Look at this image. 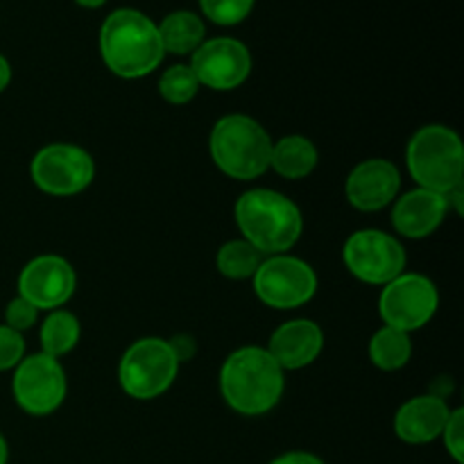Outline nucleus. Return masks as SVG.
<instances>
[{
    "mask_svg": "<svg viewBox=\"0 0 464 464\" xmlns=\"http://www.w3.org/2000/svg\"><path fill=\"white\" fill-rule=\"evenodd\" d=\"M367 352H370L372 365H376L383 372H397L406 367L412 358L411 335L383 326V329H379L372 335Z\"/></svg>",
    "mask_w": 464,
    "mask_h": 464,
    "instance_id": "obj_21",
    "label": "nucleus"
},
{
    "mask_svg": "<svg viewBox=\"0 0 464 464\" xmlns=\"http://www.w3.org/2000/svg\"><path fill=\"white\" fill-rule=\"evenodd\" d=\"M440 295L433 281L417 272H403L397 279L383 285L379 297L381 320L390 329L411 335L435 317Z\"/></svg>",
    "mask_w": 464,
    "mask_h": 464,
    "instance_id": "obj_8",
    "label": "nucleus"
},
{
    "mask_svg": "<svg viewBox=\"0 0 464 464\" xmlns=\"http://www.w3.org/2000/svg\"><path fill=\"white\" fill-rule=\"evenodd\" d=\"M9 82H12V66H9L7 59L0 54V93H3L5 89L9 86Z\"/></svg>",
    "mask_w": 464,
    "mask_h": 464,
    "instance_id": "obj_30",
    "label": "nucleus"
},
{
    "mask_svg": "<svg viewBox=\"0 0 464 464\" xmlns=\"http://www.w3.org/2000/svg\"><path fill=\"white\" fill-rule=\"evenodd\" d=\"M270 464H324V462H322L317 456H313V453L290 451V453H284V456H279L276 460H272Z\"/></svg>",
    "mask_w": 464,
    "mask_h": 464,
    "instance_id": "obj_29",
    "label": "nucleus"
},
{
    "mask_svg": "<svg viewBox=\"0 0 464 464\" xmlns=\"http://www.w3.org/2000/svg\"><path fill=\"white\" fill-rule=\"evenodd\" d=\"M324 334L313 320H290L272 334L267 353L284 372L304 370L320 358Z\"/></svg>",
    "mask_w": 464,
    "mask_h": 464,
    "instance_id": "obj_16",
    "label": "nucleus"
},
{
    "mask_svg": "<svg viewBox=\"0 0 464 464\" xmlns=\"http://www.w3.org/2000/svg\"><path fill=\"white\" fill-rule=\"evenodd\" d=\"M451 408L438 394H421L403 403L394 417V433L406 444H429L442 435Z\"/></svg>",
    "mask_w": 464,
    "mask_h": 464,
    "instance_id": "obj_17",
    "label": "nucleus"
},
{
    "mask_svg": "<svg viewBox=\"0 0 464 464\" xmlns=\"http://www.w3.org/2000/svg\"><path fill=\"white\" fill-rule=\"evenodd\" d=\"M75 3L82 5V7H86V9H98V7H102L107 0H75Z\"/></svg>",
    "mask_w": 464,
    "mask_h": 464,
    "instance_id": "obj_31",
    "label": "nucleus"
},
{
    "mask_svg": "<svg viewBox=\"0 0 464 464\" xmlns=\"http://www.w3.org/2000/svg\"><path fill=\"white\" fill-rule=\"evenodd\" d=\"M77 285L71 263L57 254L32 258L18 276V297L30 302L36 311H57L66 306Z\"/></svg>",
    "mask_w": 464,
    "mask_h": 464,
    "instance_id": "obj_12",
    "label": "nucleus"
},
{
    "mask_svg": "<svg viewBox=\"0 0 464 464\" xmlns=\"http://www.w3.org/2000/svg\"><path fill=\"white\" fill-rule=\"evenodd\" d=\"M7 458H9L7 442H5V438H3V435H0V464H7Z\"/></svg>",
    "mask_w": 464,
    "mask_h": 464,
    "instance_id": "obj_32",
    "label": "nucleus"
},
{
    "mask_svg": "<svg viewBox=\"0 0 464 464\" xmlns=\"http://www.w3.org/2000/svg\"><path fill=\"white\" fill-rule=\"evenodd\" d=\"M440 438L444 440V447H447L449 456H451L458 464H462L464 462V411L462 408L451 411V415H449Z\"/></svg>",
    "mask_w": 464,
    "mask_h": 464,
    "instance_id": "obj_26",
    "label": "nucleus"
},
{
    "mask_svg": "<svg viewBox=\"0 0 464 464\" xmlns=\"http://www.w3.org/2000/svg\"><path fill=\"white\" fill-rule=\"evenodd\" d=\"M320 163L315 143L302 134H290L272 143L270 168L285 179H304Z\"/></svg>",
    "mask_w": 464,
    "mask_h": 464,
    "instance_id": "obj_18",
    "label": "nucleus"
},
{
    "mask_svg": "<svg viewBox=\"0 0 464 464\" xmlns=\"http://www.w3.org/2000/svg\"><path fill=\"white\" fill-rule=\"evenodd\" d=\"M406 166L417 188L449 195L464 179V148L451 127L426 125L415 131L406 150Z\"/></svg>",
    "mask_w": 464,
    "mask_h": 464,
    "instance_id": "obj_5",
    "label": "nucleus"
},
{
    "mask_svg": "<svg viewBox=\"0 0 464 464\" xmlns=\"http://www.w3.org/2000/svg\"><path fill=\"white\" fill-rule=\"evenodd\" d=\"M254 293L275 311H295L315 297L317 275L306 261L290 254L266 256L252 276Z\"/></svg>",
    "mask_w": 464,
    "mask_h": 464,
    "instance_id": "obj_7",
    "label": "nucleus"
},
{
    "mask_svg": "<svg viewBox=\"0 0 464 464\" xmlns=\"http://www.w3.org/2000/svg\"><path fill=\"white\" fill-rule=\"evenodd\" d=\"M263 261V254L254 249L247 240H229L218 252V270L225 279L245 281L256 275L258 266Z\"/></svg>",
    "mask_w": 464,
    "mask_h": 464,
    "instance_id": "obj_22",
    "label": "nucleus"
},
{
    "mask_svg": "<svg viewBox=\"0 0 464 464\" xmlns=\"http://www.w3.org/2000/svg\"><path fill=\"white\" fill-rule=\"evenodd\" d=\"M100 54L113 75L139 80L157 71L166 53L157 23L136 9H116L100 30Z\"/></svg>",
    "mask_w": 464,
    "mask_h": 464,
    "instance_id": "obj_3",
    "label": "nucleus"
},
{
    "mask_svg": "<svg viewBox=\"0 0 464 464\" xmlns=\"http://www.w3.org/2000/svg\"><path fill=\"white\" fill-rule=\"evenodd\" d=\"M36 188L54 198H71L91 186L95 177L93 157L72 143H53L41 148L30 163Z\"/></svg>",
    "mask_w": 464,
    "mask_h": 464,
    "instance_id": "obj_11",
    "label": "nucleus"
},
{
    "mask_svg": "<svg viewBox=\"0 0 464 464\" xmlns=\"http://www.w3.org/2000/svg\"><path fill=\"white\" fill-rule=\"evenodd\" d=\"M349 275L370 285H385L406 272V249L381 229L353 231L343 249Z\"/></svg>",
    "mask_w": 464,
    "mask_h": 464,
    "instance_id": "obj_10",
    "label": "nucleus"
},
{
    "mask_svg": "<svg viewBox=\"0 0 464 464\" xmlns=\"http://www.w3.org/2000/svg\"><path fill=\"white\" fill-rule=\"evenodd\" d=\"M82 335L80 320L71 311H50L48 317L41 324V353H48L53 358H62L77 347Z\"/></svg>",
    "mask_w": 464,
    "mask_h": 464,
    "instance_id": "obj_20",
    "label": "nucleus"
},
{
    "mask_svg": "<svg viewBox=\"0 0 464 464\" xmlns=\"http://www.w3.org/2000/svg\"><path fill=\"white\" fill-rule=\"evenodd\" d=\"M157 30L163 53L170 54H193L204 44V34H207L202 18L184 9L168 14L161 25H157Z\"/></svg>",
    "mask_w": 464,
    "mask_h": 464,
    "instance_id": "obj_19",
    "label": "nucleus"
},
{
    "mask_svg": "<svg viewBox=\"0 0 464 464\" xmlns=\"http://www.w3.org/2000/svg\"><path fill=\"white\" fill-rule=\"evenodd\" d=\"M36 320H39V311L23 297H14L5 308V326L18 331V334L32 329Z\"/></svg>",
    "mask_w": 464,
    "mask_h": 464,
    "instance_id": "obj_27",
    "label": "nucleus"
},
{
    "mask_svg": "<svg viewBox=\"0 0 464 464\" xmlns=\"http://www.w3.org/2000/svg\"><path fill=\"white\" fill-rule=\"evenodd\" d=\"M401 188V172L388 159H367L358 163L347 177L349 204L358 211L374 213L390 207Z\"/></svg>",
    "mask_w": 464,
    "mask_h": 464,
    "instance_id": "obj_14",
    "label": "nucleus"
},
{
    "mask_svg": "<svg viewBox=\"0 0 464 464\" xmlns=\"http://www.w3.org/2000/svg\"><path fill=\"white\" fill-rule=\"evenodd\" d=\"M25 358V340L23 334L0 326V372L14 370Z\"/></svg>",
    "mask_w": 464,
    "mask_h": 464,
    "instance_id": "obj_25",
    "label": "nucleus"
},
{
    "mask_svg": "<svg viewBox=\"0 0 464 464\" xmlns=\"http://www.w3.org/2000/svg\"><path fill=\"white\" fill-rule=\"evenodd\" d=\"M179 365V358L168 340L140 338L122 353L118 383L127 397L136 401H152L172 388Z\"/></svg>",
    "mask_w": 464,
    "mask_h": 464,
    "instance_id": "obj_6",
    "label": "nucleus"
},
{
    "mask_svg": "<svg viewBox=\"0 0 464 464\" xmlns=\"http://www.w3.org/2000/svg\"><path fill=\"white\" fill-rule=\"evenodd\" d=\"M236 225L263 256L285 254L304 234V216L297 204L272 188H252L236 202Z\"/></svg>",
    "mask_w": 464,
    "mask_h": 464,
    "instance_id": "obj_2",
    "label": "nucleus"
},
{
    "mask_svg": "<svg viewBox=\"0 0 464 464\" xmlns=\"http://www.w3.org/2000/svg\"><path fill=\"white\" fill-rule=\"evenodd\" d=\"M451 211L447 195L426 188H415L394 199L392 227L399 236L411 240L429 238L442 227L444 218Z\"/></svg>",
    "mask_w": 464,
    "mask_h": 464,
    "instance_id": "obj_15",
    "label": "nucleus"
},
{
    "mask_svg": "<svg viewBox=\"0 0 464 464\" xmlns=\"http://www.w3.org/2000/svg\"><path fill=\"white\" fill-rule=\"evenodd\" d=\"M199 82L195 77L193 68L186 66V63H175V66L168 68L166 72L159 80V93L166 102L181 107V104H188L190 100L198 95Z\"/></svg>",
    "mask_w": 464,
    "mask_h": 464,
    "instance_id": "obj_23",
    "label": "nucleus"
},
{
    "mask_svg": "<svg viewBox=\"0 0 464 464\" xmlns=\"http://www.w3.org/2000/svg\"><path fill=\"white\" fill-rule=\"evenodd\" d=\"M172 347V352H175V356L179 358V362L188 361L190 356L195 353V340L188 338V335H177V338L168 340Z\"/></svg>",
    "mask_w": 464,
    "mask_h": 464,
    "instance_id": "obj_28",
    "label": "nucleus"
},
{
    "mask_svg": "<svg viewBox=\"0 0 464 464\" xmlns=\"http://www.w3.org/2000/svg\"><path fill=\"white\" fill-rule=\"evenodd\" d=\"M198 77L199 86H208L213 91L238 89L252 72V54L247 45L231 36L204 41L193 53V62L188 63Z\"/></svg>",
    "mask_w": 464,
    "mask_h": 464,
    "instance_id": "obj_13",
    "label": "nucleus"
},
{
    "mask_svg": "<svg viewBox=\"0 0 464 464\" xmlns=\"http://www.w3.org/2000/svg\"><path fill=\"white\" fill-rule=\"evenodd\" d=\"M270 134L266 127L245 113H229L213 125L208 150L216 166L227 177L252 181L266 175L272 154Z\"/></svg>",
    "mask_w": 464,
    "mask_h": 464,
    "instance_id": "obj_4",
    "label": "nucleus"
},
{
    "mask_svg": "<svg viewBox=\"0 0 464 464\" xmlns=\"http://www.w3.org/2000/svg\"><path fill=\"white\" fill-rule=\"evenodd\" d=\"M285 390L284 370L266 347L236 349L220 370V392L227 406L245 417H258L279 406Z\"/></svg>",
    "mask_w": 464,
    "mask_h": 464,
    "instance_id": "obj_1",
    "label": "nucleus"
},
{
    "mask_svg": "<svg viewBox=\"0 0 464 464\" xmlns=\"http://www.w3.org/2000/svg\"><path fill=\"white\" fill-rule=\"evenodd\" d=\"M12 392L21 411L45 417L59 411L66 399L68 381L59 358L48 353H32L14 367Z\"/></svg>",
    "mask_w": 464,
    "mask_h": 464,
    "instance_id": "obj_9",
    "label": "nucleus"
},
{
    "mask_svg": "<svg viewBox=\"0 0 464 464\" xmlns=\"http://www.w3.org/2000/svg\"><path fill=\"white\" fill-rule=\"evenodd\" d=\"M204 16L216 25H238L249 16L254 0H199Z\"/></svg>",
    "mask_w": 464,
    "mask_h": 464,
    "instance_id": "obj_24",
    "label": "nucleus"
}]
</instances>
